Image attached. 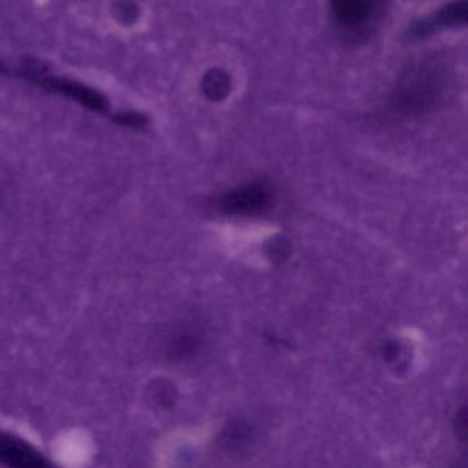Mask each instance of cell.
<instances>
[{
    "instance_id": "cell-1",
    "label": "cell",
    "mask_w": 468,
    "mask_h": 468,
    "mask_svg": "<svg viewBox=\"0 0 468 468\" xmlns=\"http://www.w3.org/2000/svg\"><path fill=\"white\" fill-rule=\"evenodd\" d=\"M452 81L445 65L434 58L405 68L388 101V112L399 120H421L442 108Z\"/></svg>"
},
{
    "instance_id": "cell-2",
    "label": "cell",
    "mask_w": 468,
    "mask_h": 468,
    "mask_svg": "<svg viewBox=\"0 0 468 468\" xmlns=\"http://www.w3.org/2000/svg\"><path fill=\"white\" fill-rule=\"evenodd\" d=\"M391 0H330L336 31L349 42H364L379 29Z\"/></svg>"
},
{
    "instance_id": "cell-3",
    "label": "cell",
    "mask_w": 468,
    "mask_h": 468,
    "mask_svg": "<svg viewBox=\"0 0 468 468\" xmlns=\"http://www.w3.org/2000/svg\"><path fill=\"white\" fill-rule=\"evenodd\" d=\"M273 204V190L267 183L257 182L240 186L224 194L220 209L227 215H261Z\"/></svg>"
},
{
    "instance_id": "cell-4",
    "label": "cell",
    "mask_w": 468,
    "mask_h": 468,
    "mask_svg": "<svg viewBox=\"0 0 468 468\" xmlns=\"http://www.w3.org/2000/svg\"><path fill=\"white\" fill-rule=\"evenodd\" d=\"M467 21V4L465 0H456L443 6L429 17L413 24L410 31L412 39H424L443 29L457 28Z\"/></svg>"
},
{
    "instance_id": "cell-5",
    "label": "cell",
    "mask_w": 468,
    "mask_h": 468,
    "mask_svg": "<svg viewBox=\"0 0 468 468\" xmlns=\"http://www.w3.org/2000/svg\"><path fill=\"white\" fill-rule=\"evenodd\" d=\"M0 463L18 468H40L48 464L45 456L34 446L5 432H0Z\"/></svg>"
},
{
    "instance_id": "cell-6",
    "label": "cell",
    "mask_w": 468,
    "mask_h": 468,
    "mask_svg": "<svg viewBox=\"0 0 468 468\" xmlns=\"http://www.w3.org/2000/svg\"><path fill=\"white\" fill-rule=\"evenodd\" d=\"M199 345H201V341H199L198 335L191 331H179V333L174 334L169 341V355L176 360H183V358L196 355Z\"/></svg>"
},
{
    "instance_id": "cell-7",
    "label": "cell",
    "mask_w": 468,
    "mask_h": 468,
    "mask_svg": "<svg viewBox=\"0 0 468 468\" xmlns=\"http://www.w3.org/2000/svg\"><path fill=\"white\" fill-rule=\"evenodd\" d=\"M251 429L246 421L234 420L227 424L221 434L223 445L229 449L243 448L250 441Z\"/></svg>"
},
{
    "instance_id": "cell-8",
    "label": "cell",
    "mask_w": 468,
    "mask_h": 468,
    "mask_svg": "<svg viewBox=\"0 0 468 468\" xmlns=\"http://www.w3.org/2000/svg\"><path fill=\"white\" fill-rule=\"evenodd\" d=\"M153 396H154L157 404L163 405V407H169V405L175 402V388L169 383H155Z\"/></svg>"
},
{
    "instance_id": "cell-9",
    "label": "cell",
    "mask_w": 468,
    "mask_h": 468,
    "mask_svg": "<svg viewBox=\"0 0 468 468\" xmlns=\"http://www.w3.org/2000/svg\"><path fill=\"white\" fill-rule=\"evenodd\" d=\"M290 246L287 245L286 240L278 239L271 243L270 257L273 261H283L289 256Z\"/></svg>"
}]
</instances>
